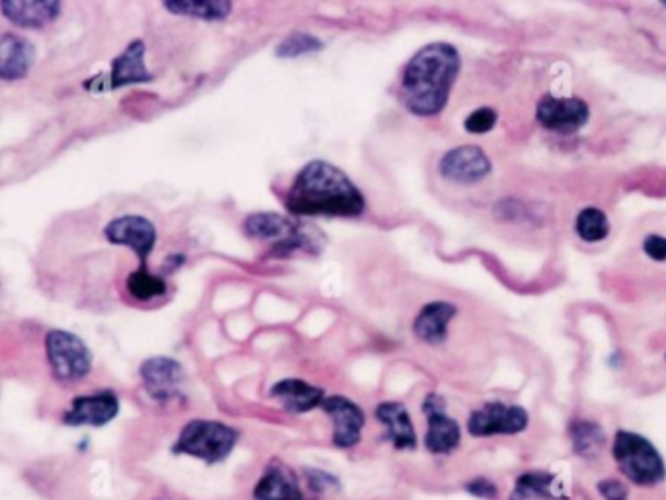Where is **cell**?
Returning <instances> with one entry per match:
<instances>
[{
  "label": "cell",
  "instance_id": "6da1fadb",
  "mask_svg": "<svg viewBox=\"0 0 666 500\" xmlns=\"http://www.w3.org/2000/svg\"><path fill=\"white\" fill-rule=\"evenodd\" d=\"M462 69L459 49L444 41L425 45L405 64L400 96L415 117H437L449 106Z\"/></svg>",
  "mask_w": 666,
  "mask_h": 500
},
{
  "label": "cell",
  "instance_id": "7a4b0ae2",
  "mask_svg": "<svg viewBox=\"0 0 666 500\" xmlns=\"http://www.w3.org/2000/svg\"><path fill=\"white\" fill-rule=\"evenodd\" d=\"M285 205L295 216H345L367 211V199L345 171L330 162H308L288 188Z\"/></svg>",
  "mask_w": 666,
  "mask_h": 500
},
{
  "label": "cell",
  "instance_id": "3957f363",
  "mask_svg": "<svg viewBox=\"0 0 666 500\" xmlns=\"http://www.w3.org/2000/svg\"><path fill=\"white\" fill-rule=\"evenodd\" d=\"M238 430L218 420L193 419L181 429L171 452L176 456L198 457L207 465L221 464L238 444Z\"/></svg>",
  "mask_w": 666,
  "mask_h": 500
},
{
  "label": "cell",
  "instance_id": "277c9868",
  "mask_svg": "<svg viewBox=\"0 0 666 500\" xmlns=\"http://www.w3.org/2000/svg\"><path fill=\"white\" fill-rule=\"evenodd\" d=\"M614 460L621 474L641 487H653L666 479V465L647 438L630 430H618L614 438Z\"/></svg>",
  "mask_w": 666,
  "mask_h": 500
},
{
  "label": "cell",
  "instance_id": "5b68a950",
  "mask_svg": "<svg viewBox=\"0 0 666 500\" xmlns=\"http://www.w3.org/2000/svg\"><path fill=\"white\" fill-rule=\"evenodd\" d=\"M46 358L55 382L64 385L79 384L94 367L91 348L71 331L51 330L47 333Z\"/></svg>",
  "mask_w": 666,
  "mask_h": 500
},
{
  "label": "cell",
  "instance_id": "8992f818",
  "mask_svg": "<svg viewBox=\"0 0 666 500\" xmlns=\"http://www.w3.org/2000/svg\"><path fill=\"white\" fill-rule=\"evenodd\" d=\"M243 234L271 243V258H287L298 250H312L310 238L298 224L277 213H253L243 221Z\"/></svg>",
  "mask_w": 666,
  "mask_h": 500
},
{
  "label": "cell",
  "instance_id": "52a82bcc",
  "mask_svg": "<svg viewBox=\"0 0 666 500\" xmlns=\"http://www.w3.org/2000/svg\"><path fill=\"white\" fill-rule=\"evenodd\" d=\"M528 413L521 405L491 402L469 413L468 432L472 437L487 438L507 434L513 437L528 427Z\"/></svg>",
  "mask_w": 666,
  "mask_h": 500
},
{
  "label": "cell",
  "instance_id": "ba28073f",
  "mask_svg": "<svg viewBox=\"0 0 666 500\" xmlns=\"http://www.w3.org/2000/svg\"><path fill=\"white\" fill-rule=\"evenodd\" d=\"M104 238L114 246H126L129 250L135 251L141 267L146 269V261L156 248L158 233L146 216L123 215L109 221L108 226L104 228Z\"/></svg>",
  "mask_w": 666,
  "mask_h": 500
},
{
  "label": "cell",
  "instance_id": "9c48e42d",
  "mask_svg": "<svg viewBox=\"0 0 666 500\" xmlns=\"http://www.w3.org/2000/svg\"><path fill=\"white\" fill-rule=\"evenodd\" d=\"M421 409L429 422L425 448L437 456L452 454L462 442V430H460L459 422L447 413L444 397H441L439 393H429L424 400Z\"/></svg>",
  "mask_w": 666,
  "mask_h": 500
},
{
  "label": "cell",
  "instance_id": "30bf717a",
  "mask_svg": "<svg viewBox=\"0 0 666 500\" xmlns=\"http://www.w3.org/2000/svg\"><path fill=\"white\" fill-rule=\"evenodd\" d=\"M139 376L143 382L144 392L156 403H170L180 400L183 393V368L178 360L170 357L146 358Z\"/></svg>",
  "mask_w": 666,
  "mask_h": 500
},
{
  "label": "cell",
  "instance_id": "8fae6325",
  "mask_svg": "<svg viewBox=\"0 0 666 500\" xmlns=\"http://www.w3.org/2000/svg\"><path fill=\"white\" fill-rule=\"evenodd\" d=\"M119 415V397L114 390H99L72 397L69 409L63 413L67 427H106Z\"/></svg>",
  "mask_w": 666,
  "mask_h": 500
},
{
  "label": "cell",
  "instance_id": "7c38bea8",
  "mask_svg": "<svg viewBox=\"0 0 666 500\" xmlns=\"http://www.w3.org/2000/svg\"><path fill=\"white\" fill-rule=\"evenodd\" d=\"M493 164L476 144L456 146L442 156L439 162V174L447 181L460 186H474L491 174Z\"/></svg>",
  "mask_w": 666,
  "mask_h": 500
},
{
  "label": "cell",
  "instance_id": "4fadbf2b",
  "mask_svg": "<svg viewBox=\"0 0 666 500\" xmlns=\"http://www.w3.org/2000/svg\"><path fill=\"white\" fill-rule=\"evenodd\" d=\"M591 109L585 99L556 98L544 96L536 108V119L546 131L558 134H573L586 126Z\"/></svg>",
  "mask_w": 666,
  "mask_h": 500
},
{
  "label": "cell",
  "instance_id": "5bb4252c",
  "mask_svg": "<svg viewBox=\"0 0 666 500\" xmlns=\"http://www.w3.org/2000/svg\"><path fill=\"white\" fill-rule=\"evenodd\" d=\"M324 409L332 417L335 430H333V444L343 450L355 448L360 442V434L365 429V413L357 403L343 395H332L322 402Z\"/></svg>",
  "mask_w": 666,
  "mask_h": 500
},
{
  "label": "cell",
  "instance_id": "9a60e30c",
  "mask_svg": "<svg viewBox=\"0 0 666 500\" xmlns=\"http://www.w3.org/2000/svg\"><path fill=\"white\" fill-rule=\"evenodd\" d=\"M144 57H146V45L143 39H135L127 45L126 51L111 61L104 90H119L133 84L153 82L154 74L146 69Z\"/></svg>",
  "mask_w": 666,
  "mask_h": 500
},
{
  "label": "cell",
  "instance_id": "2e32d148",
  "mask_svg": "<svg viewBox=\"0 0 666 500\" xmlns=\"http://www.w3.org/2000/svg\"><path fill=\"white\" fill-rule=\"evenodd\" d=\"M61 12L63 4L59 0H0V14L22 29L51 26Z\"/></svg>",
  "mask_w": 666,
  "mask_h": 500
},
{
  "label": "cell",
  "instance_id": "e0dca14e",
  "mask_svg": "<svg viewBox=\"0 0 666 500\" xmlns=\"http://www.w3.org/2000/svg\"><path fill=\"white\" fill-rule=\"evenodd\" d=\"M36 61V47L27 37L2 32L0 34V81L16 82L26 79Z\"/></svg>",
  "mask_w": 666,
  "mask_h": 500
},
{
  "label": "cell",
  "instance_id": "ac0fdd59",
  "mask_svg": "<svg viewBox=\"0 0 666 500\" xmlns=\"http://www.w3.org/2000/svg\"><path fill=\"white\" fill-rule=\"evenodd\" d=\"M456 316H459V308L451 302H444V300L429 302L415 318V337L427 345L439 347L449 337V325Z\"/></svg>",
  "mask_w": 666,
  "mask_h": 500
},
{
  "label": "cell",
  "instance_id": "d6986e66",
  "mask_svg": "<svg viewBox=\"0 0 666 500\" xmlns=\"http://www.w3.org/2000/svg\"><path fill=\"white\" fill-rule=\"evenodd\" d=\"M270 395L273 400H277L288 413H295V415H302V413L312 412L316 407H322V402L325 400L322 388L308 384L298 378L281 380L271 388Z\"/></svg>",
  "mask_w": 666,
  "mask_h": 500
},
{
  "label": "cell",
  "instance_id": "ffe728a7",
  "mask_svg": "<svg viewBox=\"0 0 666 500\" xmlns=\"http://www.w3.org/2000/svg\"><path fill=\"white\" fill-rule=\"evenodd\" d=\"M377 419L386 429V440L392 442L396 450H415L417 448V434H415L414 420L407 412L404 403L384 402L377 407Z\"/></svg>",
  "mask_w": 666,
  "mask_h": 500
},
{
  "label": "cell",
  "instance_id": "44dd1931",
  "mask_svg": "<svg viewBox=\"0 0 666 500\" xmlns=\"http://www.w3.org/2000/svg\"><path fill=\"white\" fill-rule=\"evenodd\" d=\"M255 500H305L297 475L287 465L271 462L253 489Z\"/></svg>",
  "mask_w": 666,
  "mask_h": 500
},
{
  "label": "cell",
  "instance_id": "7402d4cb",
  "mask_svg": "<svg viewBox=\"0 0 666 500\" xmlns=\"http://www.w3.org/2000/svg\"><path fill=\"white\" fill-rule=\"evenodd\" d=\"M511 500H569L563 485L549 472H526L514 483Z\"/></svg>",
  "mask_w": 666,
  "mask_h": 500
},
{
  "label": "cell",
  "instance_id": "603a6c76",
  "mask_svg": "<svg viewBox=\"0 0 666 500\" xmlns=\"http://www.w3.org/2000/svg\"><path fill=\"white\" fill-rule=\"evenodd\" d=\"M163 4L170 14L201 22H221L233 12V2L225 0H166Z\"/></svg>",
  "mask_w": 666,
  "mask_h": 500
},
{
  "label": "cell",
  "instance_id": "cb8c5ba5",
  "mask_svg": "<svg viewBox=\"0 0 666 500\" xmlns=\"http://www.w3.org/2000/svg\"><path fill=\"white\" fill-rule=\"evenodd\" d=\"M569 434H571L573 452L585 460L598 456L606 447V434L595 420H573L569 427Z\"/></svg>",
  "mask_w": 666,
  "mask_h": 500
},
{
  "label": "cell",
  "instance_id": "d4e9b609",
  "mask_svg": "<svg viewBox=\"0 0 666 500\" xmlns=\"http://www.w3.org/2000/svg\"><path fill=\"white\" fill-rule=\"evenodd\" d=\"M127 293L139 302H151L168 295V283L163 275L151 273L148 267H139L126 281Z\"/></svg>",
  "mask_w": 666,
  "mask_h": 500
},
{
  "label": "cell",
  "instance_id": "484cf974",
  "mask_svg": "<svg viewBox=\"0 0 666 500\" xmlns=\"http://www.w3.org/2000/svg\"><path fill=\"white\" fill-rule=\"evenodd\" d=\"M575 233L579 238L588 243L606 240L610 234V221L600 209L586 206L575 218Z\"/></svg>",
  "mask_w": 666,
  "mask_h": 500
},
{
  "label": "cell",
  "instance_id": "4316f807",
  "mask_svg": "<svg viewBox=\"0 0 666 500\" xmlns=\"http://www.w3.org/2000/svg\"><path fill=\"white\" fill-rule=\"evenodd\" d=\"M324 49V41L314 34L308 32H295L290 36L285 37L277 47H275V57L280 59H298L302 55L318 53Z\"/></svg>",
  "mask_w": 666,
  "mask_h": 500
},
{
  "label": "cell",
  "instance_id": "83f0119b",
  "mask_svg": "<svg viewBox=\"0 0 666 500\" xmlns=\"http://www.w3.org/2000/svg\"><path fill=\"white\" fill-rule=\"evenodd\" d=\"M497 111L493 108H477L464 119V129L469 134H486L497 126Z\"/></svg>",
  "mask_w": 666,
  "mask_h": 500
},
{
  "label": "cell",
  "instance_id": "f1b7e54d",
  "mask_svg": "<svg viewBox=\"0 0 666 500\" xmlns=\"http://www.w3.org/2000/svg\"><path fill=\"white\" fill-rule=\"evenodd\" d=\"M305 477H307L310 491L316 492V495H325V492L340 489L337 477H333V475L322 472V469H305Z\"/></svg>",
  "mask_w": 666,
  "mask_h": 500
},
{
  "label": "cell",
  "instance_id": "f546056e",
  "mask_svg": "<svg viewBox=\"0 0 666 500\" xmlns=\"http://www.w3.org/2000/svg\"><path fill=\"white\" fill-rule=\"evenodd\" d=\"M643 251L649 260L666 261V238L661 234H649L643 240Z\"/></svg>",
  "mask_w": 666,
  "mask_h": 500
},
{
  "label": "cell",
  "instance_id": "4dcf8cb0",
  "mask_svg": "<svg viewBox=\"0 0 666 500\" xmlns=\"http://www.w3.org/2000/svg\"><path fill=\"white\" fill-rule=\"evenodd\" d=\"M464 489L477 499H496L497 492H499L496 483L484 479V477H477V479L466 483Z\"/></svg>",
  "mask_w": 666,
  "mask_h": 500
},
{
  "label": "cell",
  "instance_id": "1f68e13d",
  "mask_svg": "<svg viewBox=\"0 0 666 500\" xmlns=\"http://www.w3.org/2000/svg\"><path fill=\"white\" fill-rule=\"evenodd\" d=\"M598 492L606 500H628V495H630L626 483L616 481V479H604L598 483Z\"/></svg>",
  "mask_w": 666,
  "mask_h": 500
},
{
  "label": "cell",
  "instance_id": "d6a6232c",
  "mask_svg": "<svg viewBox=\"0 0 666 500\" xmlns=\"http://www.w3.org/2000/svg\"><path fill=\"white\" fill-rule=\"evenodd\" d=\"M186 261V255H178V253H171L170 258L166 260V271H176L180 267L181 263Z\"/></svg>",
  "mask_w": 666,
  "mask_h": 500
},
{
  "label": "cell",
  "instance_id": "836d02e7",
  "mask_svg": "<svg viewBox=\"0 0 666 500\" xmlns=\"http://www.w3.org/2000/svg\"><path fill=\"white\" fill-rule=\"evenodd\" d=\"M663 4H665V7H666V0H665V2H663Z\"/></svg>",
  "mask_w": 666,
  "mask_h": 500
}]
</instances>
